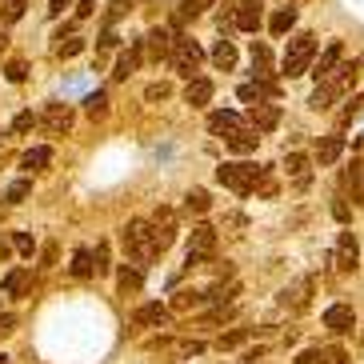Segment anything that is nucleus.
<instances>
[{
	"instance_id": "nucleus-1",
	"label": "nucleus",
	"mask_w": 364,
	"mask_h": 364,
	"mask_svg": "<svg viewBox=\"0 0 364 364\" xmlns=\"http://www.w3.org/2000/svg\"><path fill=\"white\" fill-rule=\"evenodd\" d=\"M216 181L225 184V188H232L236 196H248L268 181V172L260 164H220L216 168Z\"/></svg>"
},
{
	"instance_id": "nucleus-2",
	"label": "nucleus",
	"mask_w": 364,
	"mask_h": 364,
	"mask_svg": "<svg viewBox=\"0 0 364 364\" xmlns=\"http://www.w3.org/2000/svg\"><path fill=\"white\" fill-rule=\"evenodd\" d=\"M312 60H316V36H312V33H296L289 41V48H284L280 68H284L289 80H296V76H304L312 68Z\"/></svg>"
},
{
	"instance_id": "nucleus-3",
	"label": "nucleus",
	"mask_w": 364,
	"mask_h": 364,
	"mask_svg": "<svg viewBox=\"0 0 364 364\" xmlns=\"http://www.w3.org/2000/svg\"><path fill=\"white\" fill-rule=\"evenodd\" d=\"M120 240H124V252H129L132 260H152L161 257V248H156V236H152V225L149 220H129L124 225V232H120Z\"/></svg>"
},
{
	"instance_id": "nucleus-4",
	"label": "nucleus",
	"mask_w": 364,
	"mask_h": 364,
	"mask_svg": "<svg viewBox=\"0 0 364 364\" xmlns=\"http://www.w3.org/2000/svg\"><path fill=\"white\" fill-rule=\"evenodd\" d=\"M200 60H204V53H200V44H196L193 36H176V41H172V53H168L172 73H181V76L193 80L196 68H200Z\"/></svg>"
},
{
	"instance_id": "nucleus-5",
	"label": "nucleus",
	"mask_w": 364,
	"mask_h": 364,
	"mask_svg": "<svg viewBox=\"0 0 364 364\" xmlns=\"http://www.w3.org/2000/svg\"><path fill=\"white\" fill-rule=\"evenodd\" d=\"M213 252H216V228L196 225L193 232H188V260H184V264L196 268V264H204V260H213Z\"/></svg>"
},
{
	"instance_id": "nucleus-6",
	"label": "nucleus",
	"mask_w": 364,
	"mask_h": 364,
	"mask_svg": "<svg viewBox=\"0 0 364 364\" xmlns=\"http://www.w3.org/2000/svg\"><path fill=\"white\" fill-rule=\"evenodd\" d=\"M36 129L53 132V136H65V132L73 129V108L68 105H44L41 112H36Z\"/></svg>"
},
{
	"instance_id": "nucleus-7",
	"label": "nucleus",
	"mask_w": 364,
	"mask_h": 364,
	"mask_svg": "<svg viewBox=\"0 0 364 364\" xmlns=\"http://www.w3.org/2000/svg\"><path fill=\"white\" fill-rule=\"evenodd\" d=\"M332 264L341 268V272H356V264H360V245H356L353 232H341L336 252H332Z\"/></svg>"
},
{
	"instance_id": "nucleus-8",
	"label": "nucleus",
	"mask_w": 364,
	"mask_h": 364,
	"mask_svg": "<svg viewBox=\"0 0 364 364\" xmlns=\"http://www.w3.org/2000/svg\"><path fill=\"white\" fill-rule=\"evenodd\" d=\"M341 60H344V44H341V41H332L328 48H324V53L316 56V65H312V76H316V80H328V76L336 73V68H341Z\"/></svg>"
},
{
	"instance_id": "nucleus-9",
	"label": "nucleus",
	"mask_w": 364,
	"mask_h": 364,
	"mask_svg": "<svg viewBox=\"0 0 364 364\" xmlns=\"http://www.w3.org/2000/svg\"><path fill=\"white\" fill-rule=\"evenodd\" d=\"M324 328L328 332H353L356 328L353 304H328V309H324Z\"/></svg>"
},
{
	"instance_id": "nucleus-10",
	"label": "nucleus",
	"mask_w": 364,
	"mask_h": 364,
	"mask_svg": "<svg viewBox=\"0 0 364 364\" xmlns=\"http://www.w3.org/2000/svg\"><path fill=\"white\" fill-rule=\"evenodd\" d=\"M168 304H156V300H149V304H140L136 312H132V321L140 324V328H164L168 324Z\"/></svg>"
},
{
	"instance_id": "nucleus-11",
	"label": "nucleus",
	"mask_w": 364,
	"mask_h": 364,
	"mask_svg": "<svg viewBox=\"0 0 364 364\" xmlns=\"http://www.w3.org/2000/svg\"><path fill=\"white\" fill-rule=\"evenodd\" d=\"M248 124L257 132H272L280 124V108L277 105H264V100H257V105L248 108Z\"/></svg>"
},
{
	"instance_id": "nucleus-12",
	"label": "nucleus",
	"mask_w": 364,
	"mask_h": 364,
	"mask_svg": "<svg viewBox=\"0 0 364 364\" xmlns=\"http://www.w3.org/2000/svg\"><path fill=\"white\" fill-rule=\"evenodd\" d=\"M228 149L232 152H240V156H248V152H257V144H260V132L252 129V124H236L232 132H228Z\"/></svg>"
},
{
	"instance_id": "nucleus-13",
	"label": "nucleus",
	"mask_w": 364,
	"mask_h": 364,
	"mask_svg": "<svg viewBox=\"0 0 364 364\" xmlns=\"http://www.w3.org/2000/svg\"><path fill=\"white\" fill-rule=\"evenodd\" d=\"M172 41H176V36H172L168 28H152V33L144 36V53H149L152 60H168V53H172Z\"/></svg>"
},
{
	"instance_id": "nucleus-14",
	"label": "nucleus",
	"mask_w": 364,
	"mask_h": 364,
	"mask_svg": "<svg viewBox=\"0 0 364 364\" xmlns=\"http://www.w3.org/2000/svg\"><path fill=\"white\" fill-rule=\"evenodd\" d=\"M264 4H260V0H240V4H236V28H245V33H257L260 28V16H264Z\"/></svg>"
},
{
	"instance_id": "nucleus-15",
	"label": "nucleus",
	"mask_w": 364,
	"mask_h": 364,
	"mask_svg": "<svg viewBox=\"0 0 364 364\" xmlns=\"http://www.w3.org/2000/svg\"><path fill=\"white\" fill-rule=\"evenodd\" d=\"M140 60H144V41H132V48L117 60V73H112V80H129V76L136 73Z\"/></svg>"
},
{
	"instance_id": "nucleus-16",
	"label": "nucleus",
	"mask_w": 364,
	"mask_h": 364,
	"mask_svg": "<svg viewBox=\"0 0 364 364\" xmlns=\"http://www.w3.org/2000/svg\"><path fill=\"white\" fill-rule=\"evenodd\" d=\"M208 100H213V80H204V76H193V80L184 85V105L200 108V105H208Z\"/></svg>"
},
{
	"instance_id": "nucleus-17",
	"label": "nucleus",
	"mask_w": 364,
	"mask_h": 364,
	"mask_svg": "<svg viewBox=\"0 0 364 364\" xmlns=\"http://www.w3.org/2000/svg\"><path fill=\"white\" fill-rule=\"evenodd\" d=\"M341 152H344V136H321V144H316V164L328 168V164L341 161Z\"/></svg>"
},
{
	"instance_id": "nucleus-18",
	"label": "nucleus",
	"mask_w": 364,
	"mask_h": 364,
	"mask_svg": "<svg viewBox=\"0 0 364 364\" xmlns=\"http://www.w3.org/2000/svg\"><path fill=\"white\" fill-rule=\"evenodd\" d=\"M48 164H53V149L48 144H36V149H28L21 156V168H28V172H44Z\"/></svg>"
},
{
	"instance_id": "nucleus-19",
	"label": "nucleus",
	"mask_w": 364,
	"mask_h": 364,
	"mask_svg": "<svg viewBox=\"0 0 364 364\" xmlns=\"http://www.w3.org/2000/svg\"><path fill=\"white\" fill-rule=\"evenodd\" d=\"M68 272H73L76 280H88V277H92V272H97V264H92V248H76Z\"/></svg>"
},
{
	"instance_id": "nucleus-20",
	"label": "nucleus",
	"mask_w": 364,
	"mask_h": 364,
	"mask_svg": "<svg viewBox=\"0 0 364 364\" xmlns=\"http://www.w3.org/2000/svg\"><path fill=\"white\" fill-rule=\"evenodd\" d=\"M309 292H312V280H300L296 289H289L284 296H280V304H284V309H292V312H300L304 304H309Z\"/></svg>"
},
{
	"instance_id": "nucleus-21",
	"label": "nucleus",
	"mask_w": 364,
	"mask_h": 364,
	"mask_svg": "<svg viewBox=\"0 0 364 364\" xmlns=\"http://www.w3.org/2000/svg\"><path fill=\"white\" fill-rule=\"evenodd\" d=\"M236 124H240V117H236V112H213V117H208V132H213V136H228V132L236 129Z\"/></svg>"
},
{
	"instance_id": "nucleus-22",
	"label": "nucleus",
	"mask_w": 364,
	"mask_h": 364,
	"mask_svg": "<svg viewBox=\"0 0 364 364\" xmlns=\"http://www.w3.org/2000/svg\"><path fill=\"white\" fill-rule=\"evenodd\" d=\"M200 304H204V292H196V289H181L176 296H172L168 309H172V312H193V309H200Z\"/></svg>"
},
{
	"instance_id": "nucleus-23",
	"label": "nucleus",
	"mask_w": 364,
	"mask_h": 364,
	"mask_svg": "<svg viewBox=\"0 0 364 364\" xmlns=\"http://www.w3.org/2000/svg\"><path fill=\"white\" fill-rule=\"evenodd\" d=\"M292 24H296V9H277L272 21H268V28H272V36H289Z\"/></svg>"
},
{
	"instance_id": "nucleus-24",
	"label": "nucleus",
	"mask_w": 364,
	"mask_h": 364,
	"mask_svg": "<svg viewBox=\"0 0 364 364\" xmlns=\"http://www.w3.org/2000/svg\"><path fill=\"white\" fill-rule=\"evenodd\" d=\"M213 65L220 68V73H228V68L236 65V48H232V41H216V44H213Z\"/></svg>"
},
{
	"instance_id": "nucleus-25",
	"label": "nucleus",
	"mask_w": 364,
	"mask_h": 364,
	"mask_svg": "<svg viewBox=\"0 0 364 364\" xmlns=\"http://www.w3.org/2000/svg\"><path fill=\"white\" fill-rule=\"evenodd\" d=\"M284 168H289V176H292L296 184H309V156L289 152V156H284Z\"/></svg>"
},
{
	"instance_id": "nucleus-26",
	"label": "nucleus",
	"mask_w": 364,
	"mask_h": 364,
	"mask_svg": "<svg viewBox=\"0 0 364 364\" xmlns=\"http://www.w3.org/2000/svg\"><path fill=\"white\" fill-rule=\"evenodd\" d=\"M208 208H213V200H208L204 188H193V193L184 196V213H188V216H204Z\"/></svg>"
},
{
	"instance_id": "nucleus-27",
	"label": "nucleus",
	"mask_w": 364,
	"mask_h": 364,
	"mask_svg": "<svg viewBox=\"0 0 364 364\" xmlns=\"http://www.w3.org/2000/svg\"><path fill=\"white\" fill-rule=\"evenodd\" d=\"M24 289H28V268H12L4 277V296H24Z\"/></svg>"
},
{
	"instance_id": "nucleus-28",
	"label": "nucleus",
	"mask_w": 364,
	"mask_h": 364,
	"mask_svg": "<svg viewBox=\"0 0 364 364\" xmlns=\"http://www.w3.org/2000/svg\"><path fill=\"white\" fill-rule=\"evenodd\" d=\"M120 292H136L140 289V284H144V268H140V264H124V268H120Z\"/></svg>"
},
{
	"instance_id": "nucleus-29",
	"label": "nucleus",
	"mask_w": 364,
	"mask_h": 364,
	"mask_svg": "<svg viewBox=\"0 0 364 364\" xmlns=\"http://www.w3.org/2000/svg\"><path fill=\"white\" fill-rule=\"evenodd\" d=\"M56 41H60V44H56V56H65V60H68V56H80V53H85V36L68 33V36H56Z\"/></svg>"
},
{
	"instance_id": "nucleus-30",
	"label": "nucleus",
	"mask_w": 364,
	"mask_h": 364,
	"mask_svg": "<svg viewBox=\"0 0 364 364\" xmlns=\"http://www.w3.org/2000/svg\"><path fill=\"white\" fill-rule=\"evenodd\" d=\"M252 73H257L260 80H268V73H272V56H268L264 44H252Z\"/></svg>"
},
{
	"instance_id": "nucleus-31",
	"label": "nucleus",
	"mask_w": 364,
	"mask_h": 364,
	"mask_svg": "<svg viewBox=\"0 0 364 364\" xmlns=\"http://www.w3.org/2000/svg\"><path fill=\"white\" fill-rule=\"evenodd\" d=\"M33 196V181H12L9 193H4V204H24Z\"/></svg>"
},
{
	"instance_id": "nucleus-32",
	"label": "nucleus",
	"mask_w": 364,
	"mask_h": 364,
	"mask_svg": "<svg viewBox=\"0 0 364 364\" xmlns=\"http://www.w3.org/2000/svg\"><path fill=\"white\" fill-rule=\"evenodd\" d=\"M232 296H236V284H213L204 292V304H228Z\"/></svg>"
},
{
	"instance_id": "nucleus-33",
	"label": "nucleus",
	"mask_w": 364,
	"mask_h": 364,
	"mask_svg": "<svg viewBox=\"0 0 364 364\" xmlns=\"http://www.w3.org/2000/svg\"><path fill=\"white\" fill-rule=\"evenodd\" d=\"M248 336H252V328H232V332H225V336L216 341V348H220V353H225V348H240Z\"/></svg>"
},
{
	"instance_id": "nucleus-34",
	"label": "nucleus",
	"mask_w": 364,
	"mask_h": 364,
	"mask_svg": "<svg viewBox=\"0 0 364 364\" xmlns=\"http://www.w3.org/2000/svg\"><path fill=\"white\" fill-rule=\"evenodd\" d=\"M24 16V0H0V21L4 24H16Z\"/></svg>"
},
{
	"instance_id": "nucleus-35",
	"label": "nucleus",
	"mask_w": 364,
	"mask_h": 364,
	"mask_svg": "<svg viewBox=\"0 0 364 364\" xmlns=\"http://www.w3.org/2000/svg\"><path fill=\"white\" fill-rule=\"evenodd\" d=\"M85 112H88V117H105V112H108V97H105V92H88V97H85Z\"/></svg>"
},
{
	"instance_id": "nucleus-36",
	"label": "nucleus",
	"mask_w": 364,
	"mask_h": 364,
	"mask_svg": "<svg viewBox=\"0 0 364 364\" xmlns=\"http://www.w3.org/2000/svg\"><path fill=\"white\" fill-rule=\"evenodd\" d=\"M4 76H9L12 85H24V76H28V65H24V60H9V65H4Z\"/></svg>"
},
{
	"instance_id": "nucleus-37",
	"label": "nucleus",
	"mask_w": 364,
	"mask_h": 364,
	"mask_svg": "<svg viewBox=\"0 0 364 364\" xmlns=\"http://www.w3.org/2000/svg\"><path fill=\"white\" fill-rule=\"evenodd\" d=\"M12 248H16L21 257H33V252H36V240H33L28 232H16V236H12Z\"/></svg>"
},
{
	"instance_id": "nucleus-38",
	"label": "nucleus",
	"mask_w": 364,
	"mask_h": 364,
	"mask_svg": "<svg viewBox=\"0 0 364 364\" xmlns=\"http://www.w3.org/2000/svg\"><path fill=\"white\" fill-rule=\"evenodd\" d=\"M296 364H328V348H304L296 356Z\"/></svg>"
},
{
	"instance_id": "nucleus-39",
	"label": "nucleus",
	"mask_w": 364,
	"mask_h": 364,
	"mask_svg": "<svg viewBox=\"0 0 364 364\" xmlns=\"http://www.w3.org/2000/svg\"><path fill=\"white\" fill-rule=\"evenodd\" d=\"M168 97H172L168 85H149V88H144V100H149V105H156V100H168Z\"/></svg>"
},
{
	"instance_id": "nucleus-40",
	"label": "nucleus",
	"mask_w": 364,
	"mask_h": 364,
	"mask_svg": "<svg viewBox=\"0 0 364 364\" xmlns=\"http://www.w3.org/2000/svg\"><path fill=\"white\" fill-rule=\"evenodd\" d=\"M92 264H97V272H108V268H112V264H108V245H105V240L92 248Z\"/></svg>"
},
{
	"instance_id": "nucleus-41",
	"label": "nucleus",
	"mask_w": 364,
	"mask_h": 364,
	"mask_svg": "<svg viewBox=\"0 0 364 364\" xmlns=\"http://www.w3.org/2000/svg\"><path fill=\"white\" fill-rule=\"evenodd\" d=\"M36 129V117L33 112H21V117L12 120V132H33Z\"/></svg>"
},
{
	"instance_id": "nucleus-42",
	"label": "nucleus",
	"mask_w": 364,
	"mask_h": 364,
	"mask_svg": "<svg viewBox=\"0 0 364 364\" xmlns=\"http://www.w3.org/2000/svg\"><path fill=\"white\" fill-rule=\"evenodd\" d=\"M129 4H132V0H112V4H108V24H117L120 16L129 12Z\"/></svg>"
},
{
	"instance_id": "nucleus-43",
	"label": "nucleus",
	"mask_w": 364,
	"mask_h": 364,
	"mask_svg": "<svg viewBox=\"0 0 364 364\" xmlns=\"http://www.w3.org/2000/svg\"><path fill=\"white\" fill-rule=\"evenodd\" d=\"M92 12H97V0H76V16H80V21H88Z\"/></svg>"
},
{
	"instance_id": "nucleus-44",
	"label": "nucleus",
	"mask_w": 364,
	"mask_h": 364,
	"mask_svg": "<svg viewBox=\"0 0 364 364\" xmlns=\"http://www.w3.org/2000/svg\"><path fill=\"white\" fill-rule=\"evenodd\" d=\"M53 264H56V245L48 240V245H44V257H41V268H53Z\"/></svg>"
},
{
	"instance_id": "nucleus-45",
	"label": "nucleus",
	"mask_w": 364,
	"mask_h": 364,
	"mask_svg": "<svg viewBox=\"0 0 364 364\" xmlns=\"http://www.w3.org/2000/svg\"><path fill=\"white\" fill-rule=\"evenodd\" d=\"M360 108H364V97H353V100H348V108H344V120H348V117H356Z\"/></svg>"
},
{
	"instance_id": "nucleus-46",
	"label": "nucleus",
	"mask_w": 364,
	"mask_h": 364,
	"mask_svg": "<svg viewBox=\"0 0 364 364\" xmlns=\"http://www.w3.org/2000/svg\"><path fill=\"white\" fill-rule=\"evenodd\" d=\"M108 48H117V33H112V28L100 36V53H108Z\"/></svg>"
},
{
	"instance_id": "nucleus-47",
	"label": "nucleus",
	"mask_w": 364,
	"mask_h": 364,
	"mask_svg": "<svg viewBox=\"0 0 364 364\" xmlns=\"http://www.w3.org/2000/svg\"><path fill=\"white\" fill-rule=\"evenodd\" d=\"M260 356H264V348H248V353H245V360H240V364H257Z\"/></svg>"
},
{
	"instance_id": "nucleus-48",
	"label": "nucleus",
	"mask_w": 364,
	"mask_h": 364,
	"mask_svg": "<svg viewBox=\"0 0 364 364\" xmlns=\"http://www.w3.org/2000/svg\"><path fill=\"white\" fill-rule=\"evenodd\" d=\"M348 356H344V348H328V364H344Z\"/></svg>"
},
{
	"instance_id": "nucleus-49",
	"label": "nucleus",
	"mask_w": 364,
	"mask_h": 364,
	"mask_svg": "<svg viewBox=\"0 0 364 364\" xmlns=\"http://www.w3.org/2000/svg\"><path fill=\"white\" fill-rule=\"evenodd\" d=\"M332 213H336V220H348V204L336 200V204H332Z\"/></svg>"
},
{
	"instance_id": "nucleus-50",
	"label": "nucleus",
	"mask_w": 364,
	"mask_h": 364,
	"mask_svg": "<svg viewBox=\"0 0 364 364\" xmlns=\"http://www.w3.org/2000/svg\"><path fill=\"white\" fill-rule=\"evenodd\" d=\"M68 4H73V0H53V9H48V12H53V16H60V12L68 9Z\"/></svg>"
},
{
	"instance_id": "nucleus-51",
	"label": "nucleus",
	"mask_w": 364,
	"mask_h": 364,
	"mask_svg": "<svg viewBox=\"0 0 364 364\" xmlns=\"http://www.w3.org/2000/svg\"><path fill=\"white\" fill-rule=\"evenodd\" d=\"M12 324H16L12 316H0V332H12Z\"/></svg>"
},
{
	"instance_id": "nucleus-52",
	"label": "nucleus",
	"mask_w": 364,
	"mask_h": 364,
	"mask_svg": "<svg viewBox=\"0 0 364 364\" xmlns=\"http://www.w3.org/2000/svg\"><path fill=\"white\" fill-rule=\"evenodd\" d=\"M4 48H9V33L0 28V56H4Z\"/></svg>"
},
{
	"instance_id": "nucleus-53",
	"label": "nucleus",
	"mask_w": 364,
	"mask_h": 364,
	"mask_svg": "<svg viewBox=\"0 0 364 364\" xmlns=\"http://www.w3.org/2000/svg\"><path fill=\"white\" fill-rule=\"evenodd\" d=\"M4 257H9V245H4V240H0V260H4Z\"/></svg>"
},
{
	"instance_id": "nucleus-54",
	"label": "nucleus",
	"mask_w": 364,
	"mask_h": 364,
	"mask_svg": "<svg viewBox=\"0 0 364 364\" xmlns=\"http://www.w3.org/2000/svg\"><path fill=\"white\" fill-rule=\"evenodd\" d=\"M356 200H360V204H364V184H360V193H356Z\"/></svg>"
},
{
	"instance_id": "nucleus-55",
	"label": "nucleus",
	"mask_w": 364,
	"mask_h": 364,
	"mask_svg": "<svg viewBox=\"0 0 364 364\" xmlns=\"http://www.w3.org/2000/svg\"><path fill=\"white\" fill-rule=\"evenodd\" d=\"M208 4H216V0H200V9H208Z\"/></svg>"
},
{
	"instance_id": "nucleus-56",
	"label": "nucleus",
	"mask_w": 364,
	"mask_h": 364,
	"mask_svg": "<svg viewBox=\"0 0 364 364\" xmlns=\"http://www.w3.org/2000/svg\"><path fill=\"white\" fill-rule=\"evenodd\" d=\"M0 364H9V360H4V356H0Z\"/></svg>"
},
{
	"instance_id": "nucleus-57",
	"label": "nucleus",
	"mask_w": 364,
	"mask_h": 364,
	"mask_svg": "<svg viewBox=\"0 0 364 364\" xmlns=\"http://www.w3.org/2000/svg\"><path fill=\"white\" fill-rule=\"evenodd\" d=\"M360 144H364V136H360Z\"/></svg>"
}]
</instances>
